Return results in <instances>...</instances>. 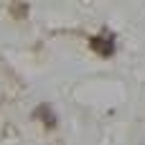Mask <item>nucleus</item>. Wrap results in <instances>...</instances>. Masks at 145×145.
Here are the masks:
<instances>
[{
    "label": "nucleus",
    "mask_w": 145,
    "mask_h": 145,
    "mask_svg": "<svg viewBox=\"0 0 145 145\" xmlns=\"http://www.w3.org/2000/svg\"><path fill=\"white\" fill-rule=\"evenodd\" d=\"M89 48L97 51L99 56H112V54H115V33L102 31V33L92 36V38H89Z\"/></svg>",
    "instance_id": "1"
},
{
    "label": "nucleus",
    "mask_w": 145,
    "mask_h": 145,
    "mask_svg": "<svg viewBox=\"0 0 145 145\" xmlns=\"http://www.w3.org/2000/svg\"><path fill=\"white\" fill-rule=\"evenodd\" d=\"M33 117H38V120H41L46 127H56V125H59L54 107H51V105H46V102H43V105H38V107L33 110Z\"/></svg>",
    "instance_id": "2"
}]
</instances>
